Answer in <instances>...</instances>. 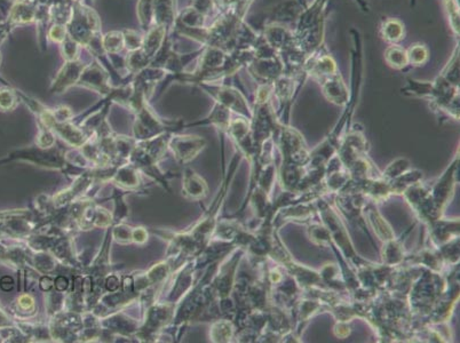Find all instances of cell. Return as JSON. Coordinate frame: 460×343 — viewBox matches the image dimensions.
Here are the masks:
<instances>
[{"instance_id":"cell-1","label":"cell","mask_w":460,"mask_h":343,"mask_svg":"<svg viewBox=\"0 0 460 343\" xmlns=\"http://www.w3.org/2000/svg\"><path fill=\"white\" fill-rule=\"evenodd\" d=\"M17 160L31 163L49 170H61L69 177H78L79 174L86 170L67 163L65 152L56 146L52 148H40L35 144L31 147L20 148L7 155V157L0 159V165Z\"/></svg>"},{"instance_id":"cell-2","label":"cell","mask_w":460,"mask_h":343,"mask_svg":"<svg viewBox=\"0 0 460 343\" xmlns=\"http://www.w3.org/2000/svg\"><path fill=\"white\" fill-rule=\"evenodd\" d=\"M176 304L158 300L142 311L140 328L134 334L135 342H157L160 334L173 319Z\"/></svg>"},{"instance_id":"cell-3","label":"cell","mask_w":460,"mask_h":343,"mask_svg":"<svg viewBox=\"0 0 460 343\" xmlns=\"http://www.w3.org/2000/svg\"><path fill=\"white\" fill-rule=\"evenodd\" d=\"M98 184H101V183H99L96 180L94 172H93V167L88 168L82 174H79L78 177H76L74 182L67 189L61 190L51 197L53 206L56 209H62L70 204L75 203L77 200H82L84 197L91 196L90 191Z\"/></svg>"},{"instance_id":"cell-4","label":"cell","mask_w":460,"mask_h":343,"mask_svg":"<svg viewBox=\"0 0 460 343\" xmlns=\"http://www.w3.org/2000/svg\"><path fill=\"white\" fill-rule=\"evenodd\" d=\"M205 140L195 135H172L169 149L180 165H187L197 157L205 147Z\"/></svg>"},{"instance_id":"cell-5","label":"cell","mask_w":460,"mask_h":343,"mask_svg":"<svg viewBox=\"0 0 460 343\" xmlns=\"http://www.w3.org/2000/svg\"><path fill=\"white\" fill-rule=\"evenodd\" d=\"M140 174V170L128 161L116 167L109 182L117 186L118 189L133 193L140 189V186H142Z\"/></svg>"},{"instance_id":"cell-6","label":"cell","mask_w":460,"mask_h":343,"mask_svg":"<svg viewBox=\"0 0 460 343\" xmlns=\"http://www.w3.org/2000/svg\"><path fill=\"white\" fill-rule=\"evenodd\" d=\"M182 195L188 200H201L207 196L205 181L189 167H186L183 170Z\"/></svg>"},{"instance_id":"cell-7","label":"cell","mask_w":460,"mask_h":343,"mask_svg":"<svg viewBox=\"0 0 460 343\" xmlns=\"http://www.w3.org/2000/svg\"><path fill=\"white\" fill-rule=\"evenodd\" d=\"M7 313L14 320L31 319L37 314L36 300L29 292H23L14 300Z\"/></svg>"},{"instance_id":"cell-8","label":"cell","mask_w":460,"mask_h":343,"mask_svg":"<svg viewBox=\"0 0 460 343\" xmlns=\"http://www.w3.org/2000/svg\"><path fill=\"white\" fill-rule=\"evenodd\" d=\"M44 293H45V310L49 318L65 310L66 292H60L56 288H52L51 291Z\"/></svg>"},{"instance_id":"cell-9","label":"cell","mask_w":460,"mask_h":343,"mask_svg":"<svg viewBox=\"0 0 460 343\" xmlns=\"http://www.w3.org/2000/svg\"><path fill=\"white\" fill-rule=\"evenodd\" d=\"M133 228L134 227L128 226L124 222L112 225L111 226L112 240L121 245L133 244Z\"/></svg>"},{"instance_id":"cell-10","label":"cell","mask_w":460,"mask_h":343,"mask_svg":"<svg viewBox=\"0 0 460 343\" xmlns=\"http://www.w3.org/2000/svg\"><path fill=\"white\" fill-rule=\"evenodd\" d=\"M232 337V328L230 325L225 322H219V323L214 324L211 331V339L212 341L216 342H223V341H228Z\"/></svg>"},{"instance_id":"cell-11","label":"cell","mask_w":460,"mask_h":343,"mask_svg":"<svg viewBox=\"0 0 460 343\" xmlns=\"http://www.w3.org/2000/svg\"><path fill=\"white\" fill-rule=\"evenodd\" d=\"M19 98L13 91L10 89H0V110L1 112H10L17 105Z\"/></svg>"},{"instance_id":"cell-12","label":"cell","mask_w":460,"mask_h":343,"mask_svg":"<svg viewBox=\"0 0 460 343\" xmlns=\"http://www.w3.org/2000/svg\"><path fill=\"white\" fill-rule=\"evenodd\" d=\"M36 144L40 148H52L56 146V134L40 123Z\"/></svg>"},{"instance_id":"cell-13","label":"cell","mask_w":460,"mask_h":343,"mask_svg":"<svg viewBox=\"0 0 460 343\" xmlns=\"http://www.w3.org/2000/svg\"><path fill=\"white\" fill-rule=\"evenodd\" d=\"M121 44H123V38L118 33H109L107 38H105V47L110 51V52H117L121 49Z\"/></svg>"},{"instance_id":"cell-14","label":"cell","mask_w":460,"mask_h":343,"mask_svg":"<svg viewBox=\"0 0 460 343\" xmlns=\"http://www.w3.org/2000/svg\"><path fill=\"white\" fill-rule=\"evenodd\" d=\"M148 230L144 227H134L133 228V244L144 245L148 242Z\"/></svg>"},{"instance_id":"cell-15","label":"cell","mask_w":460,"mask_h":343,"mask_svg":"<svg viewBox=\"0 0 460 343\" xmlns=\"http://www.w3.org/2000/svg\"><path fill=\"white\" fill-rule=\"evenodd\" d=\"M121 278L118 277L117 274H111L105 278V288L107 292H114L121 288Z\"/></svg>"},{"instance_id":"cell-16","label":"cell","mask_w":460,"mask_h":343,"mask_svg":"<svg viewBox=\"0 0 460 343\" xmlns=\"http://www.w3.org/2000/svg\"><path fill=\"white\" fill-rule=\"evenodd\" d=\"M69 286H70V283H69L68 277L65 274H59L54 278V288L58 291L67 292Z\"/></svg>"},{"instance_id":"cell-17","label":"cell","mask_w":460,"mask_h":343,"mask_svg":"<svg viewBox=\"0 0 460 343\" xmlns=\"http://www.w3.org/2000/svg\"><path fill=\"white\" fill-rule=\"evenodd\" d=\"M38 286H40V291L49 292L54 288V278L51 276H40V281H38Z\"/></svg>"},{"instance_id":"cell-18","label":"cell","mask_w":460,"mask_h":343,"mask_svg":"<svg viewBox=\"0 0 460 343\" xmlns=\"http://www.w3.org/2000/svg\"><path fill=\"white\" fill-rule=\"evenodd\" d=\"M14 288V281L13 278L10 277V276H3L1 279H0V288L3 290V292H10L13 290Z\"/></svg>"}]
</instances>
